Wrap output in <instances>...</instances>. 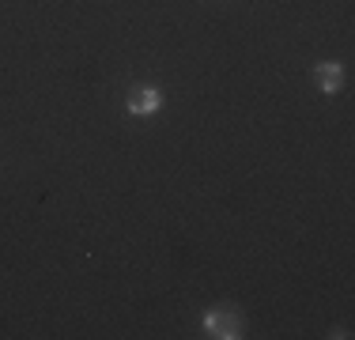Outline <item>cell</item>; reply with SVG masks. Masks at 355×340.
Returning <instances> with one entry per match:
<instances>
[{
	"label": "cell",
	"instance_id": "2",
	"mask_svg": "<svg viewBox=\"0 0 355 340\" xmlns=\"http://www.w3.org/2000/svg\"><path fill=\"white\" fill-rule=\"evenodd\" d=\"M125 106H129V114H137V117H155L159 110H163V91H159V87H148V83H140V87L129 91Z\"/></svg>",
	"mask_w": 355,
	"mask_h": 340
},
{
	"label": "cell",
	"instance_id": "3",
	"mask_svg": "<svg viewBox=\"0 0 355 340\" xmlns=\"http://www.w3.org/2000/svg\"><path fill=\"white\" fill-rule=\"evenodd\" d=\"M314 83H318V91H325V95H336V91L344 87V68L336 61H321L314 68Z\"/></svg>",
	"mask_w": 355,
	"mask_h": 340
},
{
	"label": "cell",
	"instance_id": "1",
	"mask_svg": "<svg viewBox=\"0 0 355 340\" xmlns=\"http://www.w3.org/2000/svg\"><path fill=\"white\" fill-rule=\"evenodd\" d=\"M205 329H208V337H216V340H239L242 333H246V321H242V314H234V310H208L205 314Z\"/></svg>",
	"mask_w": 355,
	"mask_h": 340
}]
</instances>
